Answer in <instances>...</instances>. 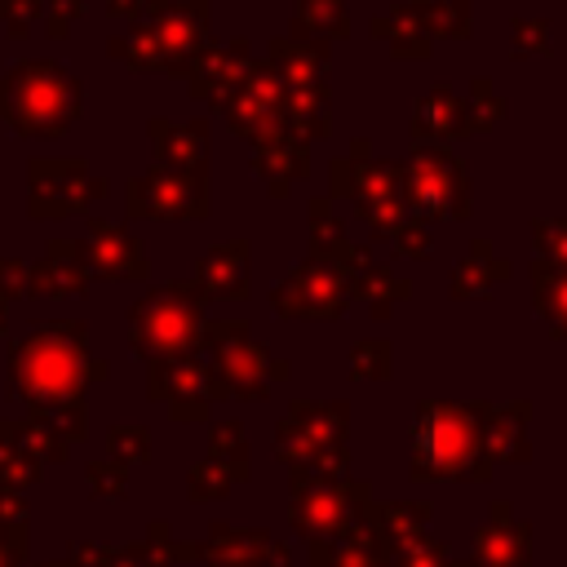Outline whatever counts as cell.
Returning <instances> with one entry per match:
<instances>
[{
    "mask_svg": "<svg viewBox=\"0 0 567 567\" xmlns=\"http://www.w3.org/2000/svg\"><path fill=\"white\" fill-rule=\"evenodd\" d=\"M416 13L425 22L430 40L434 35H443V40H470V31H474V4L470 0H416Z\"/></svg>",
    "mask_w": 567,
    "mask_h": 567,
    "instance_id": "27",
    "label": "cell"
},
{
    "mask_svg": "<svg viewBox=\"0 0 567 567\" xmlns=\"http://www.w3.org/2000/svg\"><path fill=\"white\" fill-rule=\"evenodd\" d=\"M390 346L385 341H363L359 350H354V372L359 377H368V372H377V377H385V368H390Z\"/></svg>",
    "mask_w": 567,
    "mask_h": 567,
    "instance_id": "35",
    "label": "cell"
},
{
    "mask_svg": "<svg viewBox=\"0 0 567 567\" xmlns=\"http://www.w3.org/2000/svg\"><path fill=\"white\" fill-rule=\"evenodd\" d=\"M252 66H257V53H252L248 40L208 44V49L190 62V71H186V89H190V97H195L199 106H217L226 93H235V89L248 80Z\"/></svg>",
    "mask_w": 567,
    "mask_h": 567,
    "instance_id": "11",
    "label": "cell"
},
{
    "mask_svg": "<svg viewBox=\"0 0 567 567\" xmlns=\"http://www.w3.org/2000/svg\"><path fill=\"white\" fill-rule=\"evenodd\" d=\"M306 248H310V252H306L310 261L332 266L337 275H346V284H350V275L368 261V248H359V244L346 239V221L337 217V208H332L328 195H315V199L306 204Z\"/></svg>",
    "mask_w": 567,
    "mask_h": 567,
    "instance_id": "12",
    "label": "cell"
},
{
    "mask_svg": "<svg viewBox=\"0 0 567 567\" xmlns=\"http://www.w3.org/2000/svg\"><path fill=\"white\" fill-rule=\"evenodd\" d=\"M399 204L421 221H465L470 177L465 159L447 146H412L399 164Z\"/></svg>",
    "mask_w": 567,
    "mask_h": 567,
    "instance_id": "2",
    "label": "cell"
},
{
    "mask_svg": "<svg viewBox=\"0 0 567 567\" xmlns=\"http://www.w3.org/2000/svg\"><path fill=\"white\" fill-rule=\"evenodd\" d=\"M199 288L190 279H173L164 288H151L128 310V337L142 354H182L199 341L204 315H199Z\"/></svg>",
    "mask_w": 567,
    "mask_h": 567,
    "instance_id": "3",
    "label": "cell"
},
{
    "mask_svg": "<svg viewBox=\"0 0 567 567\" xmlns=\"http://www.w3.org/2000/svg\"><path fill=\"white\" fill-rule=\"evenodd\" d=\"M13 368L22 372V381L31 390H66L75 385L80 368H84V350H80V323H53L40 328L35 337H27L13 350Z\"/></svg>",
    "mask_w": 567,
    "mask_h": 567,
    "instance_id": "7",
    "label": "cell"
},
{
    "mask_svg": "<svg viewBox=\"0 0 567 567\" xmlns=\"http://www.w3.org/2000/svg\"><path fill=\"white\" fill-rule=\"evenodd\" d=\"M84 111L80 80L49 58H27L0 71V124L22 137H62Z\"/></svg>",
    "mask_w": 567,
    "mask_h": 567,
    "instance_id": "1",
    "label": "cell"
},
{
    "mask_svg": "<svg viewBox=\"0 0 567 567\" xmlns=\"http://www.w3.org/2000/svg\"><path fill=\"white\" fill-rule=\"evenodd\" d=\"M49 252L31 266V292L35 297H75L89 288V270L80 261V239H49Z\"/></svg>",
    "mask_w": 567,
    "mask_h": 567,
    "instance_id": "19",
    "label": "cell"
},
{
    "mask_svg": "<svg viewBox=\"0 0 567 567\" xmlns=\"http://www.w3.org/2000/svg\"><path fill=\"white\" fill-rule=\"evenodd\" d=\"M111 186L89 173L80 155H31L27 159V217L62 221L84 213L93 199H106Z\"/></svg>",
    "mask_w": 567,
    "mask_h": 567,
    "instance_id": "4",
    "label": "cell"
},
{
    "mask_svg": "<svg viewBox=\"0 0 567 567\" xmlns=\"http://www.w3.org/2000/svg\"><path fill=\"white\" fill-rule=\"evenodd\" d=\"M80 261L89 275H102V279H146L151 270L142 239L102 217H89V230L80 239Z\"/></svg>",
    "mask_w": 567,
    "mask_h": 567,
    "instance_id": "10",
    "label": "cell"
},
{
    "mask_svg": "<svg viewBox=\"0 0 567 567\" xmlns=\"http://www.w3.org/2000/svg\"><path fill=\"white\" fill-rule=\"evenodd\" d=\"M470 416L461 408H443V403H425L421 421H416V456L434 461V465H456L470 452Z\"/></svg>",
    "mask_w": 567,
    "mask_h": 567,
    "instance_id": "15",
    "label": "cell"
},
{
    "mask_svg": "<svg viewBox=\"0 0 567 567\" xmlns=\"http://www.w3.org/2000/svg\"><path fill=\"white\" fill-rule=\"evenodd\" d=\"M368 31L403 62H421V58H430V49H434V40H430V31H425V22H421V13H416V0H399V4H390V9H381L372 22H368Z\"/></svg>",
    "mask_w": 567,
    "mask_h": 567,
    "instance_id": "20",
    "label": "cell"
},
{
    "mask_svg": "<svg viewBox=\"0 0 567 567\" xmlns=\"http://www.w3.org/2000/svg\"><path fill=\"white\" fill-rule=\"evenodd\" d=\"M252 173L261 177L270 199H288L292 186L306 182V173H310V142L288 133V137H279L270 146H257L252 151Z\"/></svg>",
    "mask_w": 567,
    "mask_h": 567,
    "instance_id": "18",
    "label": "cell"
},
{
    "mask_svg": "<svg viewBox=\"0 0 567 567\" xmlns=\"http://www.w3.org/2000/svg\"><path fill=\"white\" fill-rule=\"evenodd\" d=\"M346 292L350 297H359L363 306H372L377 315H385L394 301H403V297H412V284L408 279H399L385 261H363L354 275H350V284H346Z\"/></svg>",
    "mask_w": 567,
    "mask_h": 567,
    "instance_id": "22",
    "label": "cell"
},
{
    "mask_svg": "<svg viewBox=\"0 0 567 567\" xmlns=\"http://www.w3.org/2000/svg\"><path fill=\"white\" fill-rule=\"evenodd\" d=\"M137 18L151 27L164 53V75L186 80L190 62L208 49V27H213L208 0H146Z\"/></svg>",
    "mask_w": 567,
    "mask_h": 567,
    "instance_id": "6",
    "label": "cell"
},
{
    "mask_svg": "<svg viewBox=\"0 0 567 567\" xmlns=\"http://www.w3.org/2000/svg\"><path fill=\"white\" fill-rule=\"evenodd\" d=\"M31 292V261L0 257V297H27Z\"/></svg>",
    "mask_w": 567,
    "mask_h": 567,
    "instance_id": "34",
    "label": "cell"
},
{
    "mask_svg": "<svg viewBox=\"0 0 567 567\" xmlns=\"http://www.w3.org/2000/svg\"><path fill=\"white\" fill-rule=\"evenodd\" d=\"M505 115H509V97L496 89V80L492 75H474L470 89H465V137L492 133Z\"/></svg>",
    "mask_w": 567,
    "mask_h": 567,
    "instance_id": "24",
    "label": "cell"
},
{
    "mask_svg": "<svg viewBox=\"0 0 567 567\" xmlns=\"http://www.w3.org/2000/svg\"><path fill=\"white\" fill-rule=\"evenodd\" d=\"M0 332H4V301H0Z\"/></svg>",
    "mask_w": 567,
    "mask_h": 567,
    "instance_id": "36",
    "label": "cell"
},
{
    "mask_svg": "<svg viewBox=\"0 0 567 567\" xmlns=\"http://www.w3.org/2000/svg\"><path fill=\"white\" fill-rule=\"evenodd\" d=\"M151 155L159 168H208V120H146Z\"/></svg>",
    "mask_w": 567,
    "mask_h": 567,
    "instance_id": "14",
    "label": "cell"
},
{
    "mask_svg": "<svg viewBox=\"0 0 567 567\" xmlns=\"http://www.w3.org/2000/svg\"><path fill=\"white\" fill-rule=\"evenodd\" d=\"M292 35H306V40H346L350 35V13H346V0H297L292 9Z\"/></svg>",
    "mask_w": 567,
    "mask_h": 567,
    "instance_id": "23",
    "label": "cell"
},
{
    "mask_svg": "<svg viewBox=\"0 0 567 567\" xmlns=\"http://www.w3.org/2000/svg\"><path fill=\"white\" fill-rule=\"evenodd\" d=\"M394 257H408V261H430V252H434V235H430V221H421V217H403V226L394 230Z\"/></svg>",
    "mask_w": 567,
    "mask_h": 567,
    "instance_id": "31",
    "label": "cell"
},
{
    "mask_svg": "<svg viewBox=\"0 0 567 567\" xmlns=\"http://www.w3.org/2000/svg\"><path fill=\"white\" fill-rule=\"evenodd\" d=\"M412 137L416 146H443L465 137V97L447 84H430L412 106Z\"/></svg>",
    "mask_w": 567,
    "mask_h": 567,
    "instance_id": "16",
    "label": "cell"
},
{
    "mask_svg": "<svg viewBox=\"0 0 567 567\" xmlns=\"http://www.w3.org/2000/svg\"><path fill=\"white\" fill-rule=\"evenodd\" d=\"M84 9H89L84 0H49V9H44V18H40V22H44V35H49V40H66L71 27L84 18Z\"/></svg>",
    "mask_w": 567,
    "mask_h": 567,
    "instance_id": "33",
    "label": "cell"
},
{
    "mask_svg": "<svg viewBox=\"0 0 567 567\" xmlns=\"http://www.w3.org/2000/svg\"><path fill=\"white\" fill-rule=\"evenodd\" d=\"M195 288L199 297H248V239H226L213 244L199 261H195Z\"/></svg>",
    "mask_w": 567,
    "mask_h": 567,
    "instance_id": "17",
    "label": "cell"
},
{
    "mask_svg": "<svg viewBox=\"0 0 567 567\" xmlns=\"http://www.w3.org/2000/svg\"><path fill=\"white\" fill-rule=\"evenodd\" d=\"M128 217H155V221H204L213 208L208 195V168H159L151 164L142 177L124 190Z\"/></svg>",
    "mask_w": 567,
    "mask_h": 567,
    "instance_id": "5",
    "label": "cell"
},
{
    "mask_svg": "<svg viewBox=\"0 0 567 567\" xmlns=\"http://www.w3.org/2000/svg\"><path fill=\"white\" fill-rule=\"evenodd\" d=\"M509 261L496 257L492 239H470V252L452 266V297L456 301H487L496 292V284L509 279Z\"/></svg>",
    "mask_w": 567,
    "mask_h": 567,
    "instance_id": "21",
    "label": "cell"
},
{
    "mask_svg": "<svg viewBox=\"0 0 567 567\" xmlns=\"http://www.w3.org/2000/svg\"><path fill=\"white\" fill-rule=\"evenodd\" d=\"M328 199H399V159L372 155L368 137H354L350 151L328 164Z\"/></svg>",
    "mask_w": 567,
    "mask_h": 567,
    "instance_id": "9",
    "label": "cell"
},
{
    "mask_svg": "<svg viewBox=\"0 0 567 567\" xmlns=\"http://www.w3.org/2000/svg\"><path fill=\"white\" fill-rule=\"evenodd\" d=\"M346 275L323 261H297L270 292V306L288 319H341L346 310Z\"/></svg>",
    "mask_w": 567,
    "mask_h": 567,
    "instance_id": "8",
    "label": "cell"
},
{
    "mask_svg": "<svg viewBox=\"0 0 567 567\" xmlns=\"http://www.w3.org/2000/svg\"><path fill=\"white\" fill-rule=\"evenodd\" d=\"M328 53L332 44L323 40H306V35H279L266 44V66L279 75V84L288 93L297 89H323L328 84Z\"/></svg>",
    "mask_w": 567,
    "mask_h": 567,
    "instance_id": "13",
    "label": "cell"
},
{
    "mask_svg": "<svg viewBox=\"0 0 567 567\" xmlns=\"http://www.w3.org/2000/svg\"><path fill=\"white\" fill-rule=\"evenodd\" d=\"M354 217L368 226L372 239H394V230L403 226L408 208L399 199H368V204H354Z\"/></svg>",
    "mask_w": 567,
    "mask_h": 567,
    "instance_id": "30",
    "label": "cell"
},
{
    "mask_svg": "<svg viewBox=\"0 0 567 567\" xmlns=\"http://www.w3.org/2000/svg\"><path fill=\"white\" fill-rule=\"evenodd\" d=\"M532 244H536V261H549V266L567 270V217H536L532 221Z\"/></svg>",
    "mask_w": 567,
    "mask_h": 567,
    "instance_id": "29",
    "label": "cell"
},
{
    "mask_svg": "<svg viewBox=\"0 0 567 567\" xmlns=\"http://www.w3.org/2000/svg\"><path fill=\"white\" fill-rule=\"evenodd\" d=\"M532 301L540 310V319L567 337V270L549 266V261H532Z\"/></svg>",
    "mask_w": 567,
    "mask_h": 567,
    "instance_id": "25",
    "label": "cell"
},
{
    "mask_svg": "<svg viewBox=\"0 0 567 567\" xmlns=\"http://www.w3.org/2000/svg\"><path fill=\"white\" fill-rule=\"evenodd\" d=\"M40 18H44V0H0V27L9 40H27Z\"/></svg>",
    "mask_w": 567,
    "mask_h": 567,
    "instance_id": "32",
    "label": "cell"
},
{
    "mask_svg": "<svg viewBox=\"0 0 567 567\" xmlns=\"http://www.w3.org/2000/svg\"><path fill=\"white\" fill-rule=\"evenodd\" d=\"M106 53L124 58V66L137 71V75H164V53H159V44H155V35H151V27L142 18H133L128 35H111Z\"/></svg>",
    "mask_w": 567,
    "mask_h": 567,
    "instance_id": "26",
    "label": "cell"
},
{
    "mask_svg": "<svg viewBox=\"0 0 567 567\" xmlns=\"http://www.w3.org/2000/svg\"><path fill=\"white\" fill-rule=\"evenodd\" d=\"M554 49V22L549 18H514L509 22V53L540 58Z\"/></svg>",
    "mask_w": 567,
    "mask_h": 567,
    "instance_id": "28",
    "label": "cell"
}]
</instances>
